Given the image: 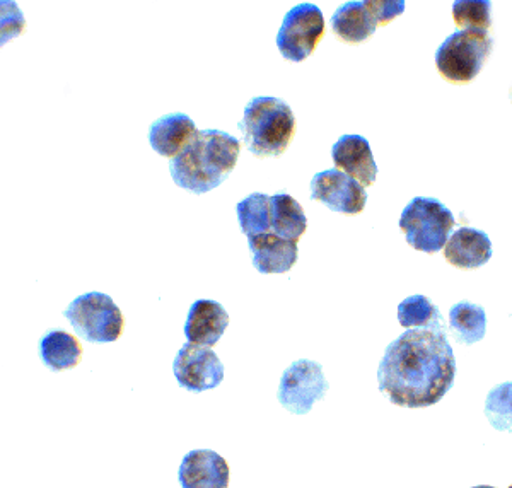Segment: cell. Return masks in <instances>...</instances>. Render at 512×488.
Here are the masks:
<instances>
[{
	"label": "cell",
	"instance_id": "cell-1",
	"mask_svg": "<svg viewBox=\"0 0 512 488\" xmlns=\"http://www.w3.org/2000/svg\"><path fill=\"white\" fill-rule=\"evenodd\" d=\"M456 359L443 328L408 330L388 345L379 364V390L398 407L436 405L453 388Z\"/></svg>",
	"mask_w": 512,
	"mask_h": 488
},
{
	"label": "cell",
	"instance_id": "cell-2",
	"mask_svg": "<svg viewBox=\"0 0 512 488\" xmlns=\"http://www.w3.org/2000/svg\"><path fill=\"white\" fill-rule=\"evenodd\" d=\"M241 144L221 130H197L187 147L169 161L176 185L204 195L222 185L238 163Z\"/></svg>",
	"mask_w": 512,
	"mask_h": 488
},
{
	"label": "cell",
	"instance_id": "cell-3",
	"mask_svg": "<svg viewBox=\"0 0 512 488\" xmlns=\"http://www.w3.org/2000/svg\"><path fill=\"white\" fill-rule=\"evenodd\" d=\"M245 146L256 157L280 156L287 151L296 132L291 106L279 98L251 99L239 122Z\"/></svg>",
	"mask_w": 512,
	"mask_h": 488
},
{
	"label": "cell",
	"instance_id": "cell-4",
	"mask_svg": "<svg viewBox=\"0 0 512 488\" xmlns=\"http://www.w3.org/2000/svg\"><path fill=\"white\" fill-rule=\"evenodd\" d=\"M492 47L494 41L487 31H456L437 48V70L453 84L472 82L489 59Z\"/></svg>",
	"mask_w": 512,
	"mask_h": 488
},
{
	"label": "cell",
	"instance_id": "cell-5",
	"mask_svg": "<svg viewBox=\"0 0 512 488\" xmlns=\"http://www.w3.org/2000/svg\"><path fill=\"white\" fill-rule=\"evenodd\" d=\"M456 221L448 207L436 198L417 197L403 209L400 229L407 243L417 251L437 253L443 250Z\"/></svg>",
	"mask_w": 512,
	"mask_h": 488
},
{
	"label": "cell",
	"instance_id": "cell-6",
	"mask_svg": "<svg viewBox=\"0 0 512 488\" xmlns=\"http://www.w3.org/2000/svg\"><path fill=\"white\" fill-rule=\"evenodd\" d=\"M64 314L77 335L88 342L111 343L122 337V311L110 296L101 292L76 297Z\"/></svg>",
	"mask_w": 512,
	"mask_h": 488
},
{
	"label": "cell",
	"instance_id": "cell-7",
	"mask_svg": "<svg viewBox=\"0 0 512 488\" xmlns=\"http://www.w3.org/2000/svg\"><path fill=\"white\" fill-rule=\"evenodd\" d=\"M405 11L402 0H364L347 2L333 14L332 30L344 43L369 40L378 26L390 23Z\"/></svg>",
	"mask_w": 512,
	"mask_h": 488
},
{
	"label": "cell",
	"instance_id": "cell-8",
	"mask_svg": "<svg viewBox=\"0 0 512 488\" xmlns=\"http://www.w3.org/2000/svg\"><path fill=\"white\" fill-rule=\"evenodd\" d=\"M323 35L325 19L320 7L303 2L287 12L277 35V47L284 59L303 62L313 55Z\"/></svg>",
	"mask_w": 512,
	"mask_h": 488
},
{
	"label": "cell",
	"instance_id": "cell-9",
	"mask_svg": "<svg viewBox=\"0 0 512 488\" xmlns=\"http://www.w3.org/2000/svg\"><path fill=\"white\" fill-rule=\"evenodd\" d=\"M330 384L325 379L323 369L318 362L297 361L292 364L280 379V405L296 415H306L316 401L323 400Z\"/></svg>",
	"mask_w": 512,
	"mask_h": 488
},
{
	"label": "cell",
	"instance_id": "cell-10",
	"mask_svg": "<svg viewBox=\"0 0 512 488\" xmlns=\"http://www.w3.org/2000/svg\"><path fill=\"white\" fill-rule=\"evenodd\" d=\"M311 198L333 212L357 215L366 209V188L340 169L318 173L311 181Z\"/></svg>",
	"mask_w": 512,
	"mask_h": 488
},
{
	"label": "cell",
	"instance_id": "cell-11",
	"mask_svg": "<svg viewBox=\"0 0 512 488\" xmlns=\"http://www.w3.org/2000/svg\"><path fill=\"white\" fill-rule=\"evenodd\" d=\"M173 372L181 388L193 393L214 390L224 379V366L216 352L193 343L181 347L173 364Z\"/></svg>",
	"mask_w": 512,
	"mask_h": 488
},
{
	"label": "cell",
	"instance_id": "cell-12",
	"mask_svg": "<svg viewBox=\"0 0 512 488\" xmlns=\"http://www.w3.org/2000/svg\"><path fill=\"white\" fill-rule=\"evenodd\" d=\"M178 478L183 488H227L229 465L216 451L195 449L183 458Z\"/></svg>",
	"mask_w": 512,
	"mask_h": 488
},
{
	"label": "cell",
	"instance_id": "cell-13",
	"mask_svg": "<svg viewBox=\"0 0 512 488\" xmlns=\"http://www.w3.org/2000/svg\"><path fill=\"white\" fill-rule=\"evenodd\" d=\"M335 168L352 176L364 188L373 185L378 178V166L374 161L371 146L361 135H344L332 147Z\"/></svg>",
	"mask_w": 512,
	"mask_h": 488
},
{
	"label": "cell",
	"instance_id": "cell-14",
	"mask_svg": "<svg viewBox=\"0 0 512 488\" xmlns=\"http://www.w3.org/2000/svg\"><path fill=\"white\" fill-rule=\"evenodd\" d=\"M229 326V314L221 304L209 299H198L192 304L185 323L188 343L200 347H214Z\"/></svg>",
	"mask_w": 512,
	"mask_h": 488
},
{
	"label": "cell",
	"instance_id": "cell-15",
	"mask_svg": "<svg viewBox=\"0 0 512 488\" xmlns=\"http://www.w3.org/2000/svg\"><path fill=\"white\" fill-rule=\"evenodd\" d=\"M251 260L263 275L286 274L297 262V241L280 238L275 233L248 238Z\"/></svg>",
	"mask_w": 512,
	"mask_h": 488
},
{
	"label": "cell",
	"instance_id": "cell-16",
	"mask_svg": "<svg viewBox=\"0 0 512 488\" xmlns=\"http://www.w3.org/2000/svg\"><path fill=\"white\" fill-rule=\"evenodd\" d=\"M444 258L461 270L480 268L492 258V243L482 231L473 227H460L451 234L444 246Z\"/></svg>",
	"mask_w": 512,
	"mask_h": 488
},
{
	"label": "cell",
	"instance_id": "cell-17",
	"mask_svg": "<svg viewBox=\"0 0 512 488\" xmlns=\"http://www.w3.org/2000/svg\"><path fill=\"white\" fill-rule=\"evenodd\" d=\"M195 134L197 128L192 118L185 113H173L152 123L149 128V142L152 149L161 156L175 159Z\"/></svg>",
	"mask_w": 512,
	"mask_h": 488
},
{
	"label": "cell",
	"instance_id": "cell-18",
	"mask_svg": "<svg viewBox=\"0 0 512 488\" xmlns=\"http://www.w3.org/2000/svg\"><path fill=\"white\" fill-rule=\"evenodd\" d=\"M40 355L48 369L67 371L81 362L82 347L70 333L55 330L41 338Z\"/></svg>",
	"mask_w": 512,
	"mask_h": 488
},
{
	"label": "cell",
	"instance_id": "cell-19",
	"mask_svg": "<svg viewBox=\"0 0 512 488\" xmlns=\"http://www.w3.org/2000/svg\"><path fill=\"white\" fill-rule=\"evenodd\" d=\"M270 204H272V231L277 236L289 241H297L306 233L308 219L303 207L291 195L287 193L274 195L270 197Z\"/></svg>",
	"mask_w": 512,
	"mask_h": 488
},
{
	"label": "cell",
	"instance_id": "cell-20",
	"mask_svg": "<svg viewBox=\"0 0 512 488\" xmlns=\"http://www.w3.org/2000/svg\"><path fill=\"white\" fill-rule=\"evenodd\" d=\"M449 326L456 335V340H460L465 345H472L485 337L487 316L477 304H454L449 311Z\"/></svg>",
	"mask_w": 512,
	"mask_h": 488
},
{
	"label": "cell",
	"instance_id": "cell-21",
	"mask_svg": "<svg viewBox=\"0 0 512 488\" xmlns=\"http://www.w3.org/2000/svg\"><path fill=\"white\" fill-rule=\"evenodd\" d=\"M241 231L251 238L270 233L272 229V204L265 193H253L236 207Z\"/></svg>",
	"mask_w": 512,
	"mask_h": 488
},
{
	"label": "cell",
	"instance_id": "cell-22",
	"mask_svg": "<svg viewBox=\"0 0 512 488\" xmlns=\"http://www.w3.org/2000/svg\"><path fill=\"white\" fill-rule=\"evenodd\" d=\"M398 321L403 328H439V309L424 296L407 297L398 306Z\"/></svg>",
	"mask_w": 512,
	"mask_h": 488
},
{
	"label": "cell",
	"instance_id": "cell-23",
	"mask_svg": "<svg viewBox=\"0 0 512 488\" xmlns=\"http://www.w3.org/2000/svg\"><path fill=\"white\" fill-rule=\"evenodd\" d=\"M485 417L499 432L512 430V383H502L485 400Z\"/></svg>",
	"mask_w": 512,
	"mask_h": 488
},
{
	"label": "cell",
	"instance_id": "cell-24",
	"mask_svg": "<svg viewBox=\"0 0 512 488\" xmlns=\"http://www.w3.org/2000/svg\"><path fill=\"white\" fill-rule=\"evenodd\" d=\"M490 11L492 2L489 0H456L453 4L454 23L465 30L487 31L492 24Z\"/></svg>",
	"mask_w": 512,
	"mask_h": 488
},
{
	"label": "cell",
	"instance_id": "cell-25",
	"mask_svg": "<svg viewBox=\"0 0 512 488\" xmlns=\"http://www.w3.org/2000/svg\"><path fill=\"white\" fill-rule=\"evenodd\" d=\"M24 18L14 2H2V43L23 33Z\"/></svg>",
	"mask_w": 512,
	"mask_h": 488
},
{
	"label": "cell",
	"instance_id": "cell-26",
	"mask_svg": "<svg viewBox=\"0 0 512 488\" xmlns=\"http://www.w3.org/2000/svg\"><path fill=\"white\" fill-rule=\"evenodd\" d=\"M472 488H495V487H490V485H478V487H472Z\"/></svg>",
	"mask_w": 512,
	"mask_h": 488
},
{
	"label": "cell",
	"instance_id": "cell-27",
	"mask_svg": "<svg viewBox=\"0 0 512 488\" xmlns=\"http://www.w3.org/2000/svg\"><path fill=\"white\" fill-rule=\"evenodd\" d=\"M509 488H512V485H511V487H509Z\"/></svg>",
	"mask_w": 512,
	"mask_h": 488
}]
</instances>
